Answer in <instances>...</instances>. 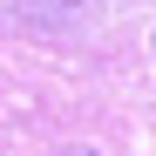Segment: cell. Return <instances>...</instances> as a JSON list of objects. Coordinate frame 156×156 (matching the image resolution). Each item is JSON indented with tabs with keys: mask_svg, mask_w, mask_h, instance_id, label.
<instances>
[{
	"mask_svg": "<svg viewBox=\"0 0 156 156\" xmlns=\"http://www.w3.org/2000/svg\"><path fill=\"white\" fill-rule=\"evenodd\" d=\"M20 7H27V14H75L82 0H20Z\"/></svg>",
	"mask_w": 156,
	"mask_h": 156,
	"instance_id": "6da1fadb",
	"label": "cell"
},
{
	"mask_svg": "<svg viewBox=\"0 0 156 156\" xmlns=\"http://www.w3.org/2000/svg\"><path fill=\"white\" fill-rule=\"evenodd\" d=\"M61 156H95V149H61Z\"/></svg>",
	"mask_w": 156,
	"mask_h": 156,
	"instance_id": "7a4b0ae2",
	"label": "cell"
},
{
	"mask_svg": "<svg viewBox=\"0 0 156 156\" xmlns=\"http://www.w3.org/2000/svg\"><path fill=\"white\" fill-rule=\"evenodd\" d=\"M149 48H156V41H149Z\"/></svg>",
	"mask_w": 156,
	"mask_h": 156,
	"instance_id": "3957f363",
	"label": "cell"
}]
</instances>
